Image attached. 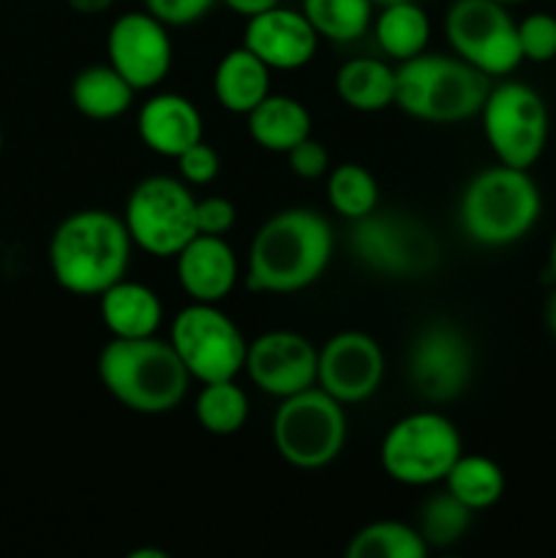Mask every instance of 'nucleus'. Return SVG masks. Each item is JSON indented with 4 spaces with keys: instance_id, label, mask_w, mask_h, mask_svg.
<instances>
[{
    "instance_id": "bb28decb",
    "label": "nucleus",
    "mask_w": 556,
    "mask_h": 558,
    "mask_svg": "<svg viewBox=\"0 0 556 558\" xmlns=\"http://www.w3.org/2000/svg\"><path fill=\"white\" fill-rule=\"evenodd\" d=\"M428 543L414 526L401 521H374L360 529L347 545V558H423Z\"/></svg>"
},
{
    "instance_id": "4468645a",
    "label": "nucleus",
    "mask_w": 556,
    "mask_h": 558,
    "mask_svg": "<svg viewBox=\"0 0 556 558\" xmlns=\"http://www.w3.org/2000/svg\"><path fill=\"white\" fill-rule=\"evenodd\" d=\"M107 58L134 90L161 85L172 69V38L167 25L150 11L120 14L109 25Z\"/></svg>"
},
{
    "instance_id": "b1692460",
    "label": "nucleus",
    "mask_w": 556,
    "mask_h": 558,
    "mask_svg": "<svg viewBox=\"0 0 556 558\" xmlns=\"http://www.w3.org/2000/svg\"><path fill=\"white\" fill-rule=\"evenodd\" d=\"M134 87L112 65H87L71 82V104L90 120H114L134 104Z\"/></svg>"
},
{
    "instance_id": "37998d69",
    "label": "nucleus",
    "mask_w": 556,
    "mask_h": 558,
    "mask_svg": "<svg viewBox=\"0 0 556 558\" xmlns=\"http://www.w3.org/2000/svg\"><path fill=\"white\" fill-rule=\"evenodd\" d=\"M499 3H505V5H510V3H521V0H499Z\"/></svg>"
},
{
    "instance_id": "a211bd4d",
    "label": "nucleus",
    "mask_w": 556,
    "mask_h": 558,
    "mask_svg": "<svg viewBox=\"0 0 556 558\" xmlns=\"http://www.w3.org/2000/svg\"><path fill=\"white\" fill-rule=\"evenodd\" d=\"M174 270L183 292L194 303H221L238 283V256L232 245L216 234H196L174 256Z\"/></svg>"
},
{
    "instance_id": "423d86ee",
    "label": "nucleus",
    "mask_w": 556,
    "mask_h": 558,
    "mask_svg": "<svg viewBox=\"0 0 556 558\" xmlns=\"http://www.w3.org/2000/svg\"><path fill=\"white\" fill-rule=\"evenodd\" d=\"M273 445L294 469L314 472L330 466L347 445L343 403L327 396L319 385L281 398L273 417Z\"/></svg>"
},
{
    "instance_id": "9b49d317",
    "label": "nucleus",
    "mask_w": 556,
    "mask_h": 558,
    "mask_svg": "<svg viewBox=\"0 0 556 558\" xmlns=\"http://www.w3.org/2000/svg\"><path fill=\"white\" fill-rule=\"evenodd\" d=\"M349 248L360 265L390 278H420L439 259L434 234L398 210H374L352 221Z\"/></svg>"
},
{
    "instance_id": "2eb2a0df",
    "label": "nucleus",
    "mask_w": 556,
    "mask_h": 558,
    "mask_svg": "<svg viewBox=\"0 0 556 558\" xmlns=\"http://www.w3.org/2000/svg\"><path fill=\"white\" fill-rule=\"evenodd\" d=\"M382 379H385V354L368 332H336L319 349L316 385L343 407L368 401L379 390Z\"/></svg>"
},
{
    "instance_id": "ddd939ff",
    "label": "nucleus",
    "mask_w": 556,
    "mask_h": 558,
    "mask_svg": "<svg viewBox=\"0 0 556 558\" xmlns=\"http://www.w3.org/2000/svg\"><path fill=\"white\" fill-rule=\"evenodd\" d=\"M409 381L428 403L456 401L472 381L474 357L469 338L450 322H431L409 349Z\"/></svg>"
},
{
    "instance_id": "412c9836",
    "label": "nucleus",
    "mask_w": 556,
    "mask_h": 558,
    "mask_svg": "<svg viewBox=\"0 0 556 558\" xmlns=\"http://www.w3.org/2000/svg\"><path fill=\"white\" fill-rule=\"evenodd\" d=\"M213 93L232 114H249L270 96V65L262 63L249 47L229 49L213 74Z\"/></svg>"
},
{
    "instance_id": "20e7f679",
    "label": "nucleus",
    "mask_w": 556,
    "mask_h": 558,
    "mask_svg": "<svg viewBox=\"0 0 556 558\" xmlns=\"http://www.w3.org/2000/svg\"><path fill=\"white\" fill-rule=\"evenodd\" d=\"M491 76L458 54L420 52L396 69V107L423 123H463L483 109Z\"/></svg>"
},
{
    "instance_id": "393cba45",
    "label": "nucleus",
    "mask_w": 556,
    "mask_h": 558,
    "mask_svg": "<svg viewBox=\"0 0 556 558\" xmlns=\"http://www.w3.org/2000/svg\"><path fill=\"white\" fill-rule=\"evenodd\" d=\"M379 14L374 16V38L382 52L392 60H409L414 54L425 52L431 38V20L418 0L407 3L379 5Z\"/></svg>"
},
{
    "instance_id": "5701e85b",
    "label": "nucleus",
    "mask_w": 556,
    "mask_h": 558,
    "mask_svg": "<svg viewBox=\"0 0 556 558\" xmlns=\"http://www.w3.org/2000/svg\"><path fill=\"white\" fill-rule=\"evenodd\" d=\"M336 96L358 112H382L396 104V69L379 58L347 60L336 71Z\"/></svg>"
},
{
    "instance_id": "2f4dec72",
    "label": "nucleus",
    "mask_w": 556,
    "mask_h": 558,
    "mask_svg": "<svg viewBox=\"0 0 556 558\" xmlns=\"http://www.w3.org/2000/svg\"><path fill=\"white\" fill-rule=\"evenodd\" d=\"M518 44L523 60L532 63H551L556 58V16L537 11L518 22Z\"/></svg>"
},
{
    "instance_id": "c85d7f7f",
    "label": "nucleus",
    "mask_w": 556,
    "mask_h": 558,
    "mask_svg": "<svg viewBox=\"0 0 556 558\" xmlns=\"http://www.w3.org/2000/svg\"><path fill=\"white\" fill-rule=\"evenodd\" d=\"M196 423L213 436H232L249 420V396L234 379L207 381L194 401Z\"/></svg>"
},
{
    "instance_id": "9d476101",
    "label": "nucleus",
    "mask_w": 556,
    "mask_h": 558,
    "mask_svg": "<svg viewBox=\"0 0 556 558\" xmlns=\"http://www.w3.org/2000/svg\"><path fill=\"white\" fill-rule=\"evenodd\" d=\"M169 343L191 379L200 385L238 379L249 349L240 327L216 303H194V300L172 319Z\"/></svg>"
},
{
    "instance_id": "39448f33",
    "label": "nucleus",
    "mask_w": 556,
    "mask_h": 558,
    "mask_svg": "<svg viewBox=\"0 0 556 558\" xmlns=\"http://www.w3.org/2000/svg\"><path fill=\"white\" fill-rule=\"evenodd\" d=\"M540 213L543 196L529 169L499 163L469 180L458 205V221L472 243L501 248L527 238Z\"/></svg>"
},
{
    "instance_id": "c756f323",
    "label": "nucleus",
    "mask_w": 556,
    "mask_h": 558,
    "mask_svg": "<svg viewBox=\"0 0 556 558\" xmlns=\"http://www.w3.org/2000/svg\"><path fill=\"white\" fill-rule=\"evenodd\" d=\"M327 202L347 221H358L379 205V185L363 163H338L327 172Z\"/></svg>"
},
{
    "instance_id": "7c9ffc66",
    "label": "nucleus",
    "mask_w": 556,
    "mask_h": 558,
    "mask_svg": "<svg viewBox=\"0 0 556 558\" xmlns=\"http://www.w3.org/2000/svg\"><path fill=\"white\" fill-rule=\"evenodd\" d=\"M472 515L463 501H458L450 490L428 496L420 507V523L418 532L428 543V548H447V545L458 543L463 534L472 526Z\"/></svg>"
},
{
    "instance_id": "f704fd0d",
    "label": "nucleus",
    "mask_w": 556,
    "mask_h": 558,
    "mask_svg": "<svg viewBox=\"0 0 556 558\" xmlns=\"http://www.w3.org/2000/svg\"><path fill=\"white\" fill-rule=\"evenodd\" d=\"M213 5L216 0H145V11H150L167 27L194 25Z\"/></svg>"
},
{
    "instance_id": "a19ab883",
    "label": "nucleus",
    "mask_w": 556,
    "mask_h": 558,
    "mask_svg": "<svg viewBox=\"0 0 556 558\" xmlns=\"http://www.w3.org/2000/svg\"><path fill=\"white\" fill-rule=\"evenodd\" d=\"M548 265H551V276H554V281H556V234H554V240H551V254H548Z\"/></svg>"
},
{
    "instance_id": "79ce46f5",
    "label": "nucleus",
    "mask_w": 556,
    "mask_h": 558,
    "mask_svg": "<svg viewBox=\"0 0 556 558\" xmlns=\"http://www.w3.org/2000/svg\"><path fill=\"white\" fill-rule=\"evenodd\" d=\"M390 3H407V0H374V5H390Z\"/></svg>"
},
{
    "instance_id": "7ed1b4c3",
    "label": "nucleus",
    "mask_w": 556,
    "mask_h": 558,
    "mask_svg": "<svg viewBox=\"0 0 556 558\" xmlns=\"http://www.w3.org/2000/svg\"><path fill=\"white\" fill-rule=\"evenodd\" d=\"M104 390L136 414H167L189 392V371L172 343L156 336L112 338L98 354Z\"/></svg>"
},
{
    "instance_id": "a878e982",
    "label": "nucleus",
    "mask_w": 556,
    "mask_h": 558,
    "mask_svg": "<svg viewBox=\"0 0 556 558\" xmlns=\"http://www.w3.org/2000/svg\"><path fill=\"white\" fill-rule=\"evenodd\" d=\"M505 472L488 456H463L452 463L445 488L472 512L488 510L505 496Z\"/></svg>"
},
{
    "instance_id": "f03ea898",
    "label": "nucleus",
    "mask_w": 556,
    "mask_h": 558,
    "mask_svg": "<svg viewBox=\"0 0 556 558\" xmlns=\"http://www.w3.org/2000/svg\"><path fill=\"white\" fill-rule=\"evenodd\" d=\"M131 240L123 218L87 207L65 216L49 240V270L55 281L80 298H98L125 278L131 265Z\"/></svg>"
},
{
    "instance_id": "c9c22d12",
    "label": "nucleus",
    "mask_w": 556,
    "mask_h": 558,
    "mask_svg": "<svg viewBox=\"0 0 556 558\" xmlns=\"http://www.w3.org/2000/svg\"><path fill=\"white\" fill-rule=\"evenodd\" d=\"M287 161L289 169L303 180H319L330 172V156H327L325 145L311 140V136H305L303 142H298V145L287 153Z\"/></svg>"
},
{
    "instance_id": "f257e3e1",
    "label": "nucleus",
    "mask_w": 556,
    "mask_h": 558,
    "mask_svg": "<svg viewBox=\"0 0 556 558\" xmlns=\"http://www.w3.org/2000/svg\"><path fill=\"white\" fill-rule=\"evenodd\" d=\"M333 229L311 207H287L267 218L254 234L245 259L251 292L292 294L311 287L333 259Z\"/></svg>"
},
{
    "instance_id": "6e6552de",
    "label": "nucleus",
    "mask_w": 556,
    "mask_h": 558,
    "mask_svg": "<svg viewBox=\"0 0 556 558\" xmlns=\"http://www.w3.org/2000/svg\"><path fill=\"white\" fill-rule=\"evenodd\" d=\"M123 221L136 248L174 259L196 238V199L185 180L153 174L131 189Z\"/></svg>"
},
{
    "instance_id": "58836bf2",
    "label": "nucleus",
    "mask_w": 556,
    "mask_h": 558,
    "mask_svg": "<svg viewBox=\"0 0 556 558\" xmlns=\"http://www.w3.org/2000/svg\"><path fill=\"white\" fill-rule=\"evenodd\" d=\"M543 314H545V327H548L551 336L556 338V289L548 294V300H545Z\"/></svg>"
},
{
    "instance_id": "4be33fe9",
    "label": "nucleus",
    "mask_w": 556,
    "mask_h": 558,
    "mask_svg": "<svg viewBox=\"0 0 556 558\" xmlns=\"http://www.w3.org/2000/svg\"><path fill=\"white\" fill-rule=\"evenodd\" d=\"M249 134L262 150L283 153L287 156L298 142L311 136V114L298 98L267 96L245 114Z\"/></svg>"
},
{
    "instance_id": "0eeeda50",
    "label": "nucleus",
    "mask_w": 556,
    "mask_h": 558,
    "mask_svg": "<svg viewBox=\"0 0 556 558\" xmlns=\"http://www.w3.org/2000/svg\"><path fill=\"white\" fill-rule=\"evenodd\" d=\"M463 445L456 423L439 412H414L390 425L382 439L379 461L390 480L412 488L445 483Z\"/></svg>"
},
{
    "instance_id": "4c0bfd02",
    "label": "nucleus",
    "mask_w": 556,
    "mask_h": 558,
    "mask_svg": "<svg viewBox=\"0 0 556 558\" xmlns=\"http://www.w3.org/2000/svg\"><path fill=\"white\" fill-rule=\"evenodd\" d=\"M114 3H118V0H69L71 9H74L76 14H82V16L104 14V11L112 9Z\"/></svg>"
},
{
    "instance_id": "f3484780",
    "label": "nucleus",
    "mask_w": 556,
    "mask_h": 558,
    "mask_svg": "<svg viewBox=\"0 0 556 558\" xmlns=\"http://www.w3.org/2000/svg\"><path fill=\"white\" fill-rule=\"evenodd\" d=\"M243 47H249L262 63L270 65V71H294L314 60L319 33L314 31L303 11L276 5V9L249 16Z\"/></svg>"
},
{
    "instance_id": "72a5a7b5",
    "label": "nucleus",
    "mask_w": 556,
    "mask_h": 558,
    "mask_svg": "<svg viewBox=\"0 0 556 558\" xmlns=\"http://www.w3.org/2000/svg\"><path fill=\"white\" fill-rule=\"evenodd\" d=\"M234 223H238V207H234L227 196L196 199V234L227 238V232Z\"/></svg>"
},
{
    "instance_id": "6ab92c4d",
    "label": "nucleus",
    "mask_w": 556,
    "mask_h": 558,
    "mask_svg": "<svg viewBox=\"0 0 556 558\" xmlns=\"http://www.w3.org/2000/svg\"><path fill=\"white\" fill-rule=\"evenodd\" d=\"M136 131L147 150L164 158H178L191 145L202 142V114L191 98L180 93H158L142 104Z\"/></svg>"
},
{
    "instance_id": "cd10ccee",
    "label": "nucleus",
    "mask_w": 556,
    "mask_h": 558,
    "mask_svg": "<svg viewBox=\"0 0 556 558\" xmlns=\"http://www.w3.org/2000/svg\"><path fill=\"white\" fill-rule=\"evenodd\" d=\"M303 14L319 38L352 44L368 33L374 22V0H303Z\"/></svg>"
},
{
    "instance_id": "dca6fc26",
    "label": "nucleus",
    "mask_w": 556,
    "mask_h": 558,
    "mask_svg": "<svg viewBox=\"0 0 556 558\" xmlns=\"http://www.w3.org/2000/svg\"><path fill=\"white\" fill-rule=\"evenodd\" d=\"M319 349L292 330H267L245 349L243 371L262 392L289 398L316 385Z\"/></svg>"
},
{
    "instance_id": "c03bdc74",
    "label": "nucleus",
    "mask_w": 556,
    "mask_h": 558,
    "mask_svg": "<svg viewBox=\"0 0 556 558\" xmlns=\"http://www.w3.org/2000/svg\"><path fill=\"white\" fill-rule=\"evenodd\" d=\"M0 150H3V131H0Z\"/></svg>"
},
{
    "instance_id": "1a4fd4ad",
    "label": "nucleus",
    "mask_w": 556,
    "mask_h": 558,
    "mask_svg": "<svg viewBox=\"0 0 556 558\" xmlns=\"http://www.w3.org/2000/svg\"><path fill=\"white\" fill-rule=\"evenodd\" d=\"M483 134L499 163L529 169L543 156L548 142V107L534 87L523 82H499L485 96Z\"/></svg>"
},
{
    "instance_id": "f8f14e48",
    "label": "nucleus",
    "mask_w": 556,
    "mask_h": 558,
    "mask_svg": "<svg viewBox=\"0 0 556 558\" xmlns=\"http://www.w3.org/2000/svg\"><path fill=\"white\" fill-rule=\"evenodd\" d=\"M445 36L452 54L485 76H507L523 63L518 22L499 0H456L445 14Z\"/></svg>"
},
{
    "instance_id": "ea45409f",
    "label": "nucleus",
    "mask_w": 556,
    "mask_h": 558,
    "mask_svg": "<svg viewBox=\"0 0 556 558\" xmlns=\"http://www.w3.org/2000/svg\"><path fill=\"white\" fill-rule=\"evenodd\" d=\"M129 558H169V554H167V550L142 548V550H134V554H129Z\"/></svg>"
},
{
    "instance_id": "473e14b6",
    "label": "nucleus",
    "mask_w": 556,
    "mask_h": 558,
    "mask_svg": "<svg viewBox=\"0 0 556 558\" xmlns=\"http://www.w3.org/2000/svg\"><path fill=\"white\" fill-rule=\"evenodd\" d=\"M174 161H178L180 178L189 185H207L218 178V172H221V158H218L216 147L207 145L205 140L180 153Z\"/></svg>"
},
{
    "instance_id": "aec40b11",
    "label": "nucleus",
    "mask_w": 556,
    "mask_h": 558,
    "mask_svg": "<svg viewBox=\"0 0 556 558\" xmlns=\"http://www.w3.org/2000/svg\"><path fill=\"white\" fill-rule=\"evenodd\" d=\"M101 322L112 338L156 336L164 319V305L150 287L120 278L101 294Z\"/></svg>"
},
{
    "instance_id": "e433bc0d",
    "label": "nucleus",
    "mask_w": 556,
    "mask_h": 558,
    "mask_svg": "<svg viewBox=\"0 0 556 558\" xmlns=\"http://www.w3.org/2000/svg\"><path fill=\"white\" fill-rule=\"evenodd\" d=\"M221 3L232 9L234 14H243L249 20V16L262 14V11L276 9V5H281V0H221Z\"/></svg>"
}]
</instances>
